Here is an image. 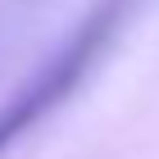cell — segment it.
<instances>
[{"instance_id":"6da1fadb","label":"cell","mask_w":159,"mask_h":159,"mask_svg":"<svg viewBox=\"0 0 159 159\" xmlns=\"http://www.w3.org/2000/svg\"><path fill=\"white\" fill-rule=\"evenodd\" d=\"M136 5L141 0H96L77 18V27L50 50V59H41V68L0 105V159L18 136H27L46 114H55L82 86V77L96 68V59L109 50V41L118 37V27L127 23Z\"/></svg>"}]
</instances>
